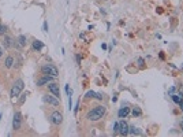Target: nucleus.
<instances>
[{
  "label": "nucleus",
  "mask_w": 183,
  "mask_h": 137,
  "mask_svg": "<svg viewBox=\"0 0 183 137\" xmlns=\"http://www.w3.org/2000/svg\"><path fill=\"white\" fill-rule=\"evenodd\" d=\"M129 125L126 121H120L119 122V134H122V136H126V134H129Z\"/></svg>",
  "instance_id": "0eeeda50"
},
{
  "label": "nucleus",
  "mask_w": 183,
  "mask_h": 137,
  "mask_svg": "<svg viewBox=\"0 0 183 137\" xmlns=\"http://www.w3.org/2000/svg\"><path fill=\"white\" fill-rule=\"evenodd\" d=\"M48 89H49V92H51L52 95H55L56 98H59V96H60V91H59V85L56 84V82H51V84L48 85Z\"/></svg>",
  "instance_id": "6e6552de"
},
{
  "label": "nucleus",
  "mask_w": 183,
  "mask_h": 137,
  "mask_svg": "<svg viewBox=\"0 0 183 137\" xmlns=\"http://www.w3.org/2000/svg\"><path fill=\"white\" fill-rule=\"evenodd\" d=\"M44 48V44H42L41 41H39V40H36V41H33V49H37V51H40V49Z\"/></svg>",
  "instance_id": "9b49d317"
},
{
  "label": "nucleus",
  "mask_w": 183,
  "mask_h": 137,
  "mask_svg": "<svg viewBox=\"0 0 183 137\" xmlns=\"http://www.w3.org/2000/svg\"><path fill=\"white\" fill-rule=\"evenodd\" d=\"M42 29H44V32H48V22L45 21L44 25H42Z\"/></svg>",
  "instance_id": "aec40b11"
},
{
  "label": "nucleus",
  "mask_w": 183,
  "mask_h": 137,
  "mask_svg": "<svg viewBox=\"0 0 183 137\" xmlns=\"http://www.w3.org/2000/svg\"><path fill=\"white\" fill-rule=\"evenodd\" d=\"M44 101H47L48 104H52V106H55V107H58V106H60V101H59V99L56 98V96H48V95H45L44 98Z\"/></svg>",
  "instance_id": "423d86ee"
},
{
  "label": "nucleus",
  "mask_w": 183,
  "mask_h": 137,
  "mask_svg": "<svg viewBox=\"0 0 183 137\" xmlns=\"http://www.w3.org/2000/svg\"><path fill=\"white\" fill-rule=\"evenodd\" d=\"M113 133H119V122L113 125Z\"/></svg>",
  "instance_id": "6ab92c4d"
},
{
  "label": "nucleus",
  "mask_w": 183,
  "mask_h": 137,
  "mask_svg": "<svg viewBox=\"0 0 183 137\" xmlns=\"http://www.w3.org/2000/svg\"><path fill=\"white\" fill-rule=\"evenodd\" d=\"M21 124H22V115H21V112H15L13 119V127L15 130H18L21 127Z\"/></svg>",
  "instance_id": "39448f33"
},
{
  "label": "nucleus",
  "mask_w": 183,
  "mask_h": 137,
  "mask_svg": "<svg viewBox=\"0 0 183 137\" xmlns=\"http://www.w3.org/2000/svg\"><path fill=\"white\" fill-rule=\"evenodd\" d=\"M13 63H14V58L13 56H8V58L6 59V67H13Z\"/></svg>",
  "instance_id": "2eb2a0df"
},
{
  "label": "nucleus",
  "mask_w": 183,
  "mask_h": 137,
  "mask_svg": "<svg viewBox=\"0 0 183 137\" xmlns=\"http://www.w3.org/2000/svg\"><path fill=\"white\" fill-rule=\"evenodd\" d=\"M129 133H131V134H141V130H139L138 127H135V126H130L129 127Z\"/></svg>",
  "instance_id": "4468645a"
},
{
  "label": "nucleus",
  "mask_w": 183,
  "mask_h": 137,
  "mask_svg": "<svg viewBox=\"0 0 183 137\" xmlns=\"http://www.w3.org/2000/svg\"><path fill=\"white\" fill-rule=\"evenodd\" d=\"M179 106H180V108H182V111H183V100L179 103Z\"/></svg>",
  "instance_id": "b1692460"
},
{
  "label": "nucleus",
  "mask_w": 183,
  "mask_h": 137,
  "mask_svg": "<svg viewBox=\"0 0 183 137\" xmlns=\"http://www.w3.org/2000/svg\"><path fill=\"white\" fill-rule=\"evenodd\" d=\"M23 89V81L22 80H16L15 84L13 85V88H11V92H10V96L11 98H16V96H19V93L22 92Z\"/></svg>",
  "instance_id": "7ed1b4c3"
},
{
  "label": "nucleus",
  "mask_w": 183,
  "mask_h": 137,
  "mask_svg": "<svg viewBox=\"0 0 183 137\" xmlns=\"http://www.w3.org/2000/svg\"><path fill=\"white\" fill-rule=\"evenodd\" d=\"M51 122L53 125H60L61 122H63V115H61V112L53 111V112L51 114Z\"/></svg>",
  "instance_id": "20e7f679"
},
{
  "label": "nucleus",
  "mask_w": 183,
  "mask_h": 137,
  "mask_svg": "<svg viewBox=\"0 0 183 137\" xmlns=\"http://www.w3.org/2000/svg\"><path fill=\"white\" fill-rule=\"evenodd\" d=\"M0 118H1V114H0Z\"/></svg>",
  "instance_id": "a878e982"
},
{
  "label": "nucleus",
  "mask_w": 183,
  "mask_h": 137,
  "mask_svg": "<svg viewBox=\"0 0 183 137\" xmlns=\"http://www.w3.org/2000/svg\"><path fill=\"white\" fill-rule=\"evenodd\" d=\"M52 75H44L42 78H40L39 81H37V85L39 86H42V85H45V84H48V82H52Z\"/></svg>",
  "instance_id": "1a4fd4ad"
},
{
  "label": "nucleus",
  "mask_w": 183,
  "mask_h": 137,
  "mask_svg": "<svg viewBox=\"0 0 183 137\" xmlns=\"http://www.w3.org/2000/svg\"><path fill=\"white\" fill-rule=\"evenodd\" d=\"M13 39H10V37H4V47H7V48H10V47H13Z\"/></svg>",
  "instance_id": "f8f14e48"
},
{
  "label": "nucleus",
  "mask_w": 183,
  "mask_h": 137,
  "mask_svg": "<svg viewBox=\"0 0 183 137\" xmlns=\"http://www.w3.org/2000/svg\"><path fill=\"white\" fill-rule=\"evenodd\" d=\"M129 114H130V108L129 107H122L120 110H119V112H118L119 118H126Z\"/></svg>",
  "instance_id": "9d476101"
},
{
  "label": "nucleus",
  "mask_w": 183,
  "mask_h": 137,
  "mask_svg": "<svg viewBox=\"0 0 183 137\" xmlns=\"http://www.w3.org/2000/svg\"><path fill=\"white\" fill-rule=\"evenodd\" d=\"M141 114H142V111L139 110L138 107H135L134 110H133V115H134V117H139V115H141Z\"/></svg>",
  "instance_id": "f3484780"
},
{
  "label": "nucleus",
  "mask_w": 183,
  "mask_h": 137,
  "mask_svg": "<svg viewBox=\"0 0 183 137\" xmlns=\"http://www.w3.org/2000/svg\"><path fill=\"white\" fill-rule=\"evenodd\" d=\"M18 41H19V44H21L22 47H25V45H26V36L21 34V36L18 37Z\"/></svg>",
  "instance_id": "dca6fc26"
},
{
  "label": "nucleus",
  "mask_w": 183,
  "mask_h": 137,
  "mask_svg": "<svg viewBox=\"0 0 183 137\" xmlns=\"http://www.w3.org/2000/svg\"><path fill=\"white\" fill-rule=\"evenodd\" d=\"M105 111H107L105 106H96V107L92 108V110H90L89 112H87L86 118L89 119V121H93V122L100 121V119H101V118L104 117Z\"/></svg>",
  "instance_id": "f257e3e1"
},
{
  "label": "nucleus",
  "mask_w": 183,
  "mask_h": 137,
  "mask_svg": "<svg viewBox=\"0 0 183 137\" xmlns=\"http://www.w3.org/2000/svg\"><path fill=\"white\" fill-rule=\"evenodd\" d=\"M41 73L42 74H45V75H52V77H58L59 75V70H58V67L56 66H53V65H44L41 67Z\"/></svg>",
  "instance_id": "f03ea898"
},
{
  "label": "nucleus",
  "mask_w": 183,
  "mask_h": 137,
  "mask_svg": "<svg viewBox=\"0 0 183 137\" xmlns=\"http://www.w3.org/2000/svg\"><path fill=\"white\" fill-rule=\"evenodd\" d=\"M171 98H172V100L175 101L176 104H179L180 101L183 100V98H182V96H179V95H175V93H172V95H171Z\"/></svg>",
  "instance_id": "ddd939ff"
},
{
  "label": "nucleus",
  "mask_w": 183,
  "mask_h": 137,
  "mask_svg": "<svg viewBox=\"0 0 183 137\" xmlns=\"http://www.w3.org/2000/svg\"><path fill=\"white\" fill-rule=\"evenodd\" d=\"M180 127H182V130H183V121L180 122Z\"/></svg>",
  "instance_id": "393cba45"
},
{
  "label": "nucleus",
  "mask_w": 183,
  "mask_h": 137,
  "mask_svg": "<svg viewBox=\"0 0 183 137\" xmlns=\"http://www.w3.org/2000/svg\"><path fill=\"white\" fill-rule=\"evenodd\" d=\"M94 96H96V92H93V91H89V92L86 93V98H87V99H93Z\"/></svg>",
  "instance_id": "a211bd4d"
},
{
  "label": "nucleus",
  "mask_w": 183,
  "mask_h": 137,
  "mask_svg": "<svg viewBox=\"0 0 183 137\" xmlns=\"http://www.w3.org/2000/svg\"><path fill=\"white\" fill-rule=\"evenodd\" d=\"M4 32H6V28L0 25V33H4Z\"/></svg>",
  "instance_id": "4be33fe9"
},
{
  "label": "nucleus",
  "mask_w": 183,
  "mask_h": 137,
  "mask_svg": "<svg viewBox=\"0 0 183 137\" xmlns=\"http://www.w3.org/2000/svg\"><path fill=\"white\" fill-rule=\"evenodd\" d=\"M96 99H99V100H103V95L101 93H96V96H94Z\"/></svg>",
  "instance_id": "412c9836"
},
{
  "label": "nucleus",
  "mask_w": 183,
  "mask_h": 137,
  "mask_svg": "<svg viewBox=\"0 0 183 137\" xmlns=\"http://www.w3.org/2000/svg\"><path fill=\"white\" fill-rule=\"evenodd\" d=\"M1 56H3V48L0 47V58H1Z\"/></svg>",
  "instance_id": "5701e85b"
}]
</instances>
